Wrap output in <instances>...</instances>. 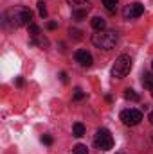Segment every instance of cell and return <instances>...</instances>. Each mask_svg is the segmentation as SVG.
Wrapping results in <instances>:
<instances>
[{
    "label": "cell",
    "instance_id": "603a6c76",
    "mask_svg": "<svg viewBox=\"0 0 153 154\" xmlns=\"http://www.w3.org/2000/svg\"><path fill=\"white\" fill-rule=\"evenodd\" d=\"M60 79H61V82H63V84H67V82H69V77H67L65 72H61V74H60Z\"/></svg>",
    "mask_w": 153,
    "mask_h": 154
},
{
    "label": "cell",
    "instance_id": "8992f818",
    "mask_svg": "<svg viewBox=\"0 0 153 154\" xmlns=\"http://www.w3.org/2000/svg\"><path fill=\"white\" fill-rule=\"evenodd\" d=\"M142 13H144V5L139 4V2H135V4H128V5L124 7L122 16H124L126 20H133V18H139Z\"/></svg>",
    "mask_w": 153,
    "mask_h": 154
},
{
    "label": "cell",
    "instance_id": "4316f807",
    "mask_svg": "<svg viewBox=\"0 0 153 154\" xmlns=\"http://www.w3.org/2000/svg\"><path fill=\"white\" fill-rule=\"evenodd\" d=\"M151 68H153V61H151Z\"/></svg>",
    "mask_w": 153,
    "mask_h": 154
},
{
    "label": "cell",
    "instance_id": "52a82bcc",
    "mask_svg": "<svg viewBox=\"0 0 153 154\" xmlns=\"http://www.w3.org/2000/svg\"><path fill=\"white\" fill-rule=\"evenodd\" d=\"M76 61L81 65V66H92V63H94V59H92V54L90 52H86V50H77L76 52Z\"/></svg>",
    "mask_w": 153,
    "mask_h": 154
},
{
    "label": "cell",
    "instance_id": "7402d4cb",
    "mask_svg": "<svg viewBox=\"0 0 153 154\" xmlns=\"http://www.w3.org/2000/svg\"><path fill=\"white\" fill-rule=\"evenodd\" d=\"M47 29L49 31H54V29H58V23L56 22H47Z\"/></svg>",
    "mask_w": 153,
    "mask_h": 154
},
{
    "label": "cell",
    "instance_id": "9a60e30c",
    "mask_svg": "<svg viewBox=\"0 0 153 154\" xmlns=\"http://www.w3.org/2000/svg\"><path fill=\"white\" fill-rule=\"evenodd\" d=\"M117 2H119V0H103V5H105V7H106L110 13H114V11H115V5H117Z\"/></svg>",
    "mask_w": 153,
    "mask_h": 154
},
{
    "label": "cell",
    "instance_id": "ac0fdd59",
    "mask_svg": "<svg viewBox=\"0 0 153 154\" xmlns=\"http://www.w3.org/2000/svg\"><path fill=\"white\" fill-rule=\"evenodd\" d=\"M85 99V91L81 88H76L74 90V100H83Z\"/></svg>",
    "mask_w": 153,
    "mask_h": 154
},
{
    "label": "cell",
    "instance_id": "3957f363",
    "mask_svg": "<svg viewBox=\"0 0 153 154\" xmlns=\"http://www.w3.org/2000/svg\"><path fill=\"white\" fill-rule=\"evenodd\" d=\"M132 70V57L128 54H121L114 63V68H112V77L114 79H122L130 74Z\"/></svg>",
    "mask_w": 153,
    "mask_h": 154
},
{
    "label": "cell",
    "instance_id": "44dd1931",
    "mask_svg": "<svg viewBox=\"0 0 153 154\" xmlns=\"http://www.w3.org/2000/svg\"><path fill=\"white\" fill-rule=\"evenodd\" d=\"M69 34H70V36H74L76 39H81V32H79L77 29H70V31H69Z\"/></svg>",
    "mask_w": 153,
    "mask_h": 154
},
{
    "label": "cell",
    "instance_id": "e0dca14e",
    "mask_svg": "<svg viewBox=\"0 0 153 154\" xmlns=\"http://www.w3.org/2000/svg\"><path fill=\"white\" fill-rule=\"evenodd\" d=\"M38 11L41 18H47V7H45V2H38Z\"/></svg>",
    "mask_w": 153,
    "mask_h": 154
},
{
    "label": "cell",
    "instance_id": "ffe728a7",
    "mask_svg": "<svg viewBox=\"0 0 153 154\" xmlns=\"http://www.w3.org/2000/svg\"><path fill=\"white\" fill-rule=\"evenodd\" d=\"M41 142H43L45 145H52V136H50V134H43V136H41Z\"/></svg>",
    "mask_w": 153,
    "mask_h": 154
},
{
    "label": "cell",
    "instance_id": "277c9868",
    "mask_svg": "<svg viewBox=\"0 0 153 154\" xmlns=\"http://www.w3.org/2000/svg\"><path fill=\"white\" fill-rule=\"evenodd\" d=\"M94 143H96V147L101 149V151H110V149L114 147V138H112V134H110L108 129H99V131L96 133Z\"/></svg>",
    "mask_w": 153,
    "mask_h": 154
},
{
    "label": "cell",
    "instance_id": "7c38bea8",
    "mask_svg": "<svg viewBox=\"0 0 153 154\" xmlns=\"http://www.w3.org/2000/svg\"><path fill=\"white\" fill-rule=\"evenodd\" d=\"M124 99H126V100H133V102H137L141 97H139L132 88H126V90H124Z\"/></svg>",
    "mask_w": 153,
    "mask_h": 154
},
{
    "label": "cell",
    "instance_id": "2e32d148",
    "mask_svg": "<svg viewBox=\"0 0 153 154\" xmlns=\"http://www.w3.org/2000/svg\"><path fill=\"white\" fill-rule=\"evenodd\" d=\"M74 154H88L86 145H83V143H77V145H74Z\"/></svg>",
    "mask_w": 153,
    "mask_h": 154
},
{
    "label": "cell",
    "instance_id": "d4e9b609",
    "mask_svg": "<svg viewBox=\"0 0 153 154\" xmlns=\"http://www.w3.org/2000/svg\"><path fill=\"white\" fill-rule=\"evenodd\" d=\"M148 120H150V124H151V125H153V111H151V113H150V116H148Z\"/></svg>",
    "mask_w": 153,
    "mask_h": 154
},
{
    "label": "cell",
    "instance_id": "484cf974",
    "mask_svg": "<svg viewBox=\"0 0 153 154\" xmlns=\"http://www.w3.org/2000/svg\"><path fill=\"white\" fill-rule=\"evenodd\" d=\"M151 142H153V133H151Z\"/></svg>",
    "mask_w": 153,
    "mask_h": 154
},
{
    "label": "cell",
    "instance_id": "ba28073f",
    "mask_svg": "<svg viewBox=\"0 0 153 154\" xmlns=\"http://www.w3.org/2000/svg\"><path fill=\"white\" fill-rule=\"evenodd\" d=\"M88 11H90V4H86V5H81V7H74V11H72V16H74V20L81 22V20H85V18H86Z\"/></svg>",
    "mask_w": 153,
    "mask_h": 154
},
{
    "label": "cell",
    "instance_id": "5b68a950",
    "mask_svg": "<svg viewBox=\"0 0 153 154\" xmlns=\"http://www.w3.org/2000/svg\"><path fill=\"white\" fill-rule=\"evenodd\" d=\"M121 120L124 125H137L142 120V113L139 109H124L121 111Z\"/></svg>",
    "mask_w": 153,
    "mask_h": 154
},
{
    "label": "cell",
    "instance_id": "30bf717a",
    "mask_svg": "<svg viewBox=\"0 0 153 154\" xmlns=\"http://www.w3.org/2000/svg\"><path fill=\"white\" fill-rule=\"evenodd\" d=\"M31 45H38V47H41V48H47V47H49V39L45 38L43 34H40V36L31 39Z\"/></svg>",
    "mask_w": 153,
    "mask_h": 154
},
{
    "label": "cell",
    "instance_id": "4fadbf2b",
    "mask_svg": "<svg viewBox=\"0 0 153 154\" xmlns=\"http://www.w3.org/2000/svg\"><path fill=\"white\" fill-rule=\"evenodd\" d=\"M142 86L148 88V90H151L153 88V74H144L142 75Z\"/></svg>",
    "mask_w": 153,
    "mask_h": 154
},
{
    "label": "cell",
    "instance_id": "d6986e66",
    "mask_svg": "<svg viewBox=\"0 0 153 154\" xmlns=\"http://www.w3.org/2000/svg\"><path fill=\"white\" fill-rule=\"evenodd\" d=\"M70 5H74V7H81V5H86L88 2L86 0H67Z\"/></svg>",
    "mask_w": 153,
    "mask_h": 154
},
{
    "label": "cell",
    "instance_id": "6da1fadb",
    "mask_svg": "<svg viewBox=\"0 0 153 154\" xmlns=\"http://www.w3.org/2000/svg\"><path fill=\"white\" fill-rule=\"evenodd\" d=\"M7 20L15 25V27H24V25H31L33 22V11L25 5H15L13 9L7 11Z\"/></svg>",
    "mask_w": 153,
    "mask_h": 154
},
{
    "label": "cell",
    "instance_id": "cb8c5ba5",
    "mask_svg": "<svg viewBox=\"0 0 153 154\" xmlns=\"http://www.w3.org/2000/svg\"><path fill=\"white\" fill-rule=\"evenodd\" d=\"M16 86H24V77H16Z\"/></svg>",
    "mask_w": 153,
    "mask_h": 154
},
{
    "label": "cell",
    "instance_id": "8fae6325",
    "mask_svg": "<svg viewBox=\"0 0 153 154\" xmlns=\"http://www.w3.org/2000/svg\"><path fill=\"white\" fill-rule=\"evenodd\" d=\"M72 134H74L76 138H81V136L85 134V125H83L81 122H76V124H74V127H72Z\"/></svg>",
    "mask_w": 153,
    "mask_h": 154
},
{
    "label": "cell",
    "instance_id": "7a4b0ae2",
    "mask_svg": "<svg viewBox=\"0 0 153 154\" xmlns=\"http://www.w3.org/2000/svg\"><path fill=\"white\" fill-rule=\"evenodd\" d=\"M92 43L97 47V48H103V50H110L114 48L115 43H117V32L114 31H99L96 34H92Z\"/></svg>",
    "mask_w": 153,
    "mask_h": 154
},
{
    "label": "cell",
    "instance_id": "9c48e42d",
    "mask_svg": "<svg viewBox=\"0 0 153 154\" xmlns=\"http://www.w3.org/2000/svg\"><path fill=\"white\" fill-rule=\"evenodd\" d=\"M92 27H94L97 32H99V31H105V29H106V22H105L101 16H94V18H92Z\"/></svg>",
    "mask_w": 153,
    "mask_h": 154
},
{
    "label": "cell",
    "instance_id": "83f0119b",
    "mask_svg": "<svg viewBox=\"0 0 153 154\" xmlns=\"http://www.w3.org/2000/svg\"><path fill=\"white\" fill-rule=\"evenodd\" d=\"M151 95H153V88H151Z\"/></svg>",
    "mask_w": 153,
    "mask_h": 154
},
{
    "label": "cell",
    "instance_id": "5bb4252c",
    "mask_svg": "<svg viewBox=\"0 0 153 154\" xmlns=\"http://www.w3.org/2000/svg\"><path fill=\"white\" fill-rule=\"evenodd\" d=\"M27 27H29V34H31L33 38H36V36L41 34V31H40V27L36 25V23H31V25H27Z\"/></svg>",
    "mask_w": 153,
    "mask_h": 154
}]
</instances>
